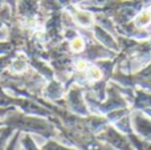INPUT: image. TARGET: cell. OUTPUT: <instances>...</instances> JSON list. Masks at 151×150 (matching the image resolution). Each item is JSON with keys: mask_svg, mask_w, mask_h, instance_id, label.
<instances>
[{"mask_svg": "<svg viewBox=\"0 0 151 150\" xmlns=\"http://www.w3.org/2000/svg\"><path fill=\"white\" fill-rule=\"evenodd\" d=\"M72 48L74 50H81L83 48V41L81 39H74L73 43H72Z\"/></svg>", "mask_w": 151, "mask_h": 150, "instance_id": "1", "label": "cell"}, {"mask_svg": "<svg viewBox=\"0 0 151 150\" xmlns=\"http://www.w3.org/2000/svg\"><path fill=\"white\" fill-rule=\"evenodd\" d=\"M90 74L93 76V79H98V77L101 76L99 71H97V69H90Z\"/></svg>", "mask_w": 151, "mask_h": 150, "instance_id": "2", "label": "cell"}, {"mask_svg": "<svg viewBox=\"0 0 151 150\" xmlns=\"http://www.w3.org/2000/svg\"><path fill=\"white\" fill-rule=\"evenodd\" d=\"M150 20V16L147 15V13H145V15H142L141 16V19H139V21H141L142 24H145V23H147V21Z\"/></svg>", "mask_w": 151, "mask_h": 150, "instance_id": "3", "label": "cell"}, {"mask_svg": "<svg viewBox=\"0 0 151 150\" xmlns=\"http://www.w3.org/2000/svg\"><path fill=\"white\" fill-rule=\"evenodd\" d=\"M83 68H85V63H83V61L78 63V69H83Z\"/></svg>", "mask_w": 151, "mask_h": 150, "instance_id": "4", "label": "cell"}]
</instances>
